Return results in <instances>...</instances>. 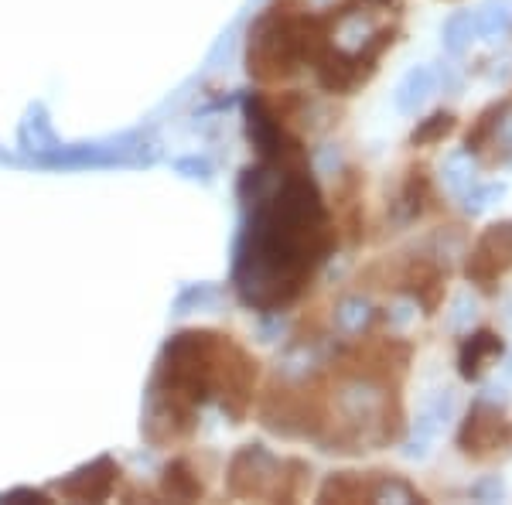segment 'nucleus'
<instances>
[{"label":"nucleus","mask_w":512,"mask_h":505,"mask_svg":"<svg viewBox=\"0 0 512 505\" xmlns=\"http://www.w3.org/2000/svg\"><path fill=\"white\" fill-rule=\"evenodd\" d=\"M512 270V222H499L475 243L468 256V280L482 291H495L502 277Z\"/></svg>","instance_id":"39448f33"},{"label":"nucleus","mask_w":512,"mask_h":505,"mask_svg":"<svg viewBox=\"0 0 512 505\" xmlns=\"http://www.w3.org/2000/svg\"><path fill=\"white\" fill-rule=\"evenodd\" d=\"M120 471L113 465L110 458H99L96 465L76 471V475L69 478V482L62 485V492L69 495V499H79V502H96V499H106L113 488V478H117Z\"/></svg>","instance_id":"0eeeda50"},{"label":"nucleus","mask_w":512,"mask_h":505,"mask_svg":"<svg viewBox=\"0 0 512 505\" xmlns=\"http://www.w3.org/2000/svg\"><path fill=\"white\" fill-rule=\"evenodd\" d=\"M454 130V117L451 113H434L431 120H424L420 127L414 130V144H437L444 140Z\"/></svg>","instance_id":"dca6fc26"},{"label":"nucleus","mask_w":512,"mask_h":505,"mask_svg":"<svg viewBox=\"0 0 512 505\" xmlns=\"http://www.w3.org/2000/svg\"><path fill=\"white\" fill-rule=\"evenodd\" d=\"M502 195H506V185H482V188L472 185L465 192V209L472 212V215H478V212L489 209L492 202H499Z\"/></svg>","instance_id":"f3484780"},{"label":"nucleus","mask_w":512,"mask_h":505,"mask_svg":"<svg viewBox=\"0 0 512 505\" xmlns=\"http://www.w3.org/2000/svg\"><path fill=\"white\" fill-rule=\"evenodd\" d=\"M250 222L236 250L233 284L243 304L260 311L287 308L311 284L335 246V229L318 185L304 171V154L263 157L246 171Z\"/></svg>","instance_id":"f257e3e1"},{"label":"nucleus","mask_w":512,"mask_h":505,"mask_svg":"<svg viewBox=\"0 0 512 505\" xmlns=\"http://www.w3.org/2000/svg\"><path fill=\"white\" fill-rule=\"evenodd\" d=\"M164 492L171 495V499H195V495H202V482L192 475V468H188V461H175L168 471H164Z\"/></svg>","instance_id":"9b49d317"},{"label":"nucleus","mask_w":512,"mask_h":505,"mask_svg":"<svg viewBox=\"0 0 512 505\" xmlns=\"http://www.w3.org/2000/svg\"><path fill=\"white\" fill-rule=\"evenodd\" d=\"M472 38H475V18L472 14H454L448 21V28H444V45H448V52L461 55Z\"/></svg>","instance_id":"4468645a"},{"label":"nucleus","mask_w":512,"mask_h":505,"mask_svg":"<svg viewBox=\"0 0 512 505\" xmlns=\"http://www.w3.org/2000/svg\"><path fill=\"white\" fill-rule=\"evenodd\" d=\"M512 441V427L506 424L499 407H492V400H478L472 410H468V420L458 434V444L465 454L472 458H485V454L499 451L502 444Z\"/></svg>","instance_id":"423d86ee"},{"label":"nucleus","mask_w":512,"mask_h":505,"mask_svg":"<svg viewBox=\"0 0 512 505\" xmlns=\"http://www.w3.org/2000/svg\"><path fill=\"white\" fill-rule=\"evenodd\" d=\"M448 185L454 188V192H468V188L475 185V154L472 151H458L451 154L448 161Z\"/></svg>","instance_id":"ddd939ff"},{"label":"nucleus","mask_w":512,"mask_h":505,"mask_svg":"<svg viewBox=\"0 0 512 505\" xmlns=\"http://www.w3.org/2000/svg\"><path fill=\"white\" fill-rule=\"evenodd\" d=\"M475 495H478V499H499V495H502V482H499V478H492V482L475 485Z\"/></svg>","instance_id":"a211bd4d"},{"label":"nucleus","mask_w":512,"mask_h":505,"mask_svg":"<svg viewBox=\"0 0 512 505\" xmlns=\"http://www.w3.org/2000/svg\"><path fill=\"white\" fill-rule=\"evenodd\" d=\"M335 321H338V328L342 331H362L369 325V321H373V308H369L366 301H345L342 308L335 311Z\"/></svg>","instance_id":"2eb2a0df"},{"label":"nucleus","mask_w":512,"mask_h":505,"mask_svg":"<svg viewBox=\"0 0 512 505\" xmlns=\"http://www.w3.org/2000/svg\"><path fill=\"white\" fill-rule=\"evenodd\" d=\"M253 383L256 362L229 338L212 331H188L171 338L151 389L147 434L164 427L158 444L185 437L192 430L195 407H202L209 396H219L222 410L239 424L253 403Z\"/></svg>","instance_id":"f03ea898"},{"label":"nucleus","mask_w":512,"mask_h":505,"mask_svg":"<svg viewBox=\"0 0 512 505\" xmlns=\"http://www.w3.org/2000/svg\"><path fill=\"white\" fill-rule=\"evenodd\" d=\"M431 198V181H427V171L424 168H414L410 171V181L407 188H403V212H407V219H417V215H424V202Z\"/></svg>","instance_id":"f8f14e48"},{"label":"nucleus","mask_w":512,"mask_h":505,"mask_svg":"<svg viewBox=\"0 0 512 505\" xmlns=\"http://www.w3.org/2000/svg\"><path fill=\"white\" fill-rule=\"evenodd\" d=\"M502 352H506V345H502V338L495 331H475V335H468V342L461 345V376L478 379L489 369V362L502 359Z\"/></svg>","instance_id":"6e6552de"},{"label":"nucleus","mask_w":512,"mask_h":505,"mask_svg":"<svg viewBox=\"0 0 512 505\" xmlns=\"http://www.w3.org/2000/svg\"><path fill=\"white\" fill-rule=\"evenodd\" d=\"M328 21L315 14L291 11L287 0L270 7L250 35V76L277 82L294 76L301 65H315L328 48Z\"/></svg>","instance_id":"7ed1b4c3"},{"label":"nucleus","mask_w":512,"mask_h":505,"mask_svg":"<svg viewBox=\"0 0 512 505\" xmlns=\"http://www.w3.org/2000/svg\"><path fill=\"white\" fill-rule=\"evenodd\" d=\"M502 379H506V383H512V355L506 359V369H502Z\"/></svg>","instance_id":"6ab92c4d"},{"label":"nucleus","mask_w":512,"mask_h":505,"mask_svg":"<svg viewBox=\"0 0 512 505\" xmlns=\"http://www.w3.org/2000/svg\"><path fill=\"white\" fill-rule=\"evenodd\" d=\"M431 93H434V72L431 69H414L407 79L400 82V89H396V106H400L403 113H414Z\"/></svg>","instance_id":"9d476101"},{"label":"nucleus","mask_w":512,"mask_h":505,"mask_svg":"<svg viewBox=\"0 0 512 505\" xmlns=\"http://www.w3.org/2000/svg\"><path fill=\"white\" fill-rule=\"evenodd\" d=\"M472 18H475V38L506 35L512 28V4L509 0H492V4H485L482 11H475Z\"/></svg>","instance_id":"1a4fd4ad"},{"label":"nucleus","mask_w":512,"mask_h":505,"mask_svg":"<svg viewBox=\"0 0 512 505\" xmlns=\"http://www.w3.org/2000/svg\"><path fill=\"white\" fill-rule=\"evenodd\" d=\"M294 461H280L267 447L250 444L233 458L229 465V492L233 495H263V499H291L294 488L284 485V471Z\"/></svg>","instance_id":"20e7f679"}]
</instances>
